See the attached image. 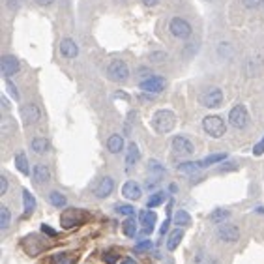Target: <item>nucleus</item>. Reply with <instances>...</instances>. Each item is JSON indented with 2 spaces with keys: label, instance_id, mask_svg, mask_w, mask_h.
<instances>
[{
  "label": "nucleus",
  "instance_id": "473e14b6",
  "mask_svg": "<svg viewBox=\"0 0 264 264\" xmlns=\"http://www.w3.org/2000/svg\"><path fill=\"white\" fill-rule=\"evenodd\" d=\"M10 221H12V214H10V208L8 206H0V231H6L10 227Z\"/></svg>",
  "mask_w": 264,
  "mask_h": 264
},
{
  "label": "nucleus",
  "instance_id": "c9c22d12",
  "mask_svg": "<svg viewBox=\"0 0 264 264\" xmlns=\"http://www.w3.org/2000/svg\"><path fill=\"white\" fill-rule=\"evenodd\" d=\"M167 58L165 53H161V51H154V53H150V62L152 64H160V62H163Z\"/></svg>",
  "mask_w": 264,
  "mask_h": 264
},
{
  "label": "nucleus",
  "instance_id": "8fccbe9b",
  "mask_svg": "<svg viewBox=\"0 0 264 264\" xmlns=\"http://www.w3.org/2000/svg\"><path fill=\"white\" fill-rule=\"evenodd\" d=\"M169 191H171V193H174V191H176V185L171 184V185H169Z\"/></svg>",
  "mask_w": 264,
  "mask_h": 264
},
{
  "label": "nucleus",
  "instance_id": "a18cd8bd",
  "mask_svg": "<svg viewBox=\"0 0 264 264\" xmlns=\"http://www.w3.org/2000/svg\"><path fill=\"white\" fill-rule=\"evenodd\" d=\"M34 2H36L37 6L45 8V6H51V4H53V2H55V0H34Z\"/></svg>",
  "mask_w": 264,
  "mask_h": 264
},
{
  "label": "nucleus",
  "instance_id": "0eeeda50",
  "mask_svg": "<svg viewBox=\"0 0 264 264\" xmlns=\"http://www.w3.org/2000/svg\"><path fill=\"white\" fill-rule=\"evenodd\" d=\"M249 122V115L244 105H234L231 112H229V124L236 129H244Z\"/></svg>",
  "mask_w": 264,
  "mask_h": 264
},
{
  "label": "nucleus",
  "instance_id": "a19ab883",
  "mask_svg": "<svg viewBox=\"0 0 264 264\" xmlns=\"http://www.w3.org/2000/svg\"><path fill=\"white\" fill-rule=\"evenodd\" d=\"M6 85H8V90H10V94L13 96V99H19V92H17V86L13 85L12 81L6 79Z\"/></svg>",
  "mask_w": 264,
  "mask_h": 264
},
{
  "label": "nucleus",
  "instance_id": "c85d7f7f",
  "mask_svg": "<svg viewBox=\"0 0 264 264\" xmlns=\"http://www.w3.org/2000/svg\"><path fill=\"white\" fill-rule=\"evenodd\" d=\"M165 191H156V193H152L150 195V199L146 201V208H158V206H161V204L165 203Z\"/></svg>",
  "mask_w": 264,
  "mask_h": 264
},
{
  "label": "nucleus",
  "instance_id": "37998d69",
  "mask_svg": "<svg viewBox=\"0 0 264 264\" xmlns=\"http://www.w3.org/2000/svg\"><path fill=\"white\" fill-rule=\"evenodd\" d=\"M6 191H8V178L2 174L0 176V195H6Z\"/></svg>",
  "mask_w": 264,
  "mask_h": 264
},
{
  "label": "nucleus",
  "instance_id": "20e7f679",
  "mask_svg": "<svg viewBox=\"0 0 264 264\" xmlns=\"http://www.w3.org/2000/svg\"><path fill=\"white\" fill-rule=\"evenodd\" d=\"M107 77H109V81H112V83H126V81L129 79L128 64L124 60H120V58L112 60L111 64H109V68H107Z\"/></svg>",
  "mask_w": 264,
  "mask_h": 264
},
{
  "label": "nucleus",
  "instance_id": "a878e982",
  "mask_svg": "<svg viewBox=\"0 0 264 264\" xmlns=\"http://www.w3.org/2000/svg\"><path fill=\"white\" fill-rule=\"evenodd\" d=\"M77 262V258H75V255H71V253H56V255H53L51 257V264H75Z\"/></svg>",
  "mask_w": 264,
  "mask_h": 264
},
{
  "label": "nucleus",
  "instance_id": "f704fd0d",
  "mask_svg": "<svg viewBox=\"0 0 264 264\" xmlns=\"http://www.w3.org/2000/svg\"><path fill=\"white\" fill-rule=\"evenodd\" d=\"M152 247H154V244L150 240H142L141 244H137L135 246V253H146V251H150Z\"/></svg>",
  "mask_w": 264,
  "mask_h": 264
},
{
  "label": "nucleus",
  "instance_id": "bb28decb",
  "mask_svg": "<svg viewBox=\"0 0 264 264\" xmlns=\"http://www.w3.org/2000/svg\"><path fill=\"white\" fill-rule=\"evenodd\" d=\"M49 203H51V206H55V208H64V206L68 204V199H66V195L60 193V191H51Z\"/></svg>",
  "mask_w": 264,
  "mask_h": 264
},
{
  "label": "nucleus",
  "instance_id": "b1692460",
  "mask_svg": "<svg viewBox=\"0 0 264 264\" xmlns=\"http://www.w3.org/2000/svg\"><path fill=\"white\" fill-rule=\"evenodd\" d=\"M172 223L176 225V227H190L191 225V217L190 214L185 212V210H176L174 212V215H172Z\"/></svg>",
  "mask_w": 264,
  "mask_h": 264
},
{
  "label": "nucleus",
  "instance_id": "ea45409f",
  "mask_svg": "<svg viewBox=\"0 0 264 264\" xmlns=\"http://www.w3.org/2000/svg\"><path fill=\"white\" fill-rule=\"evenodd\" d=\"M40 229H42V233H43V234H47V236H51V238H55L56 234H58V233L55 231V229L49 227V225H45V223H43V225H42Z\"/></svg>",
  "mask_w": 264,
  "mask_h": 264
},
{
  "label": "nucleus",
  "instance_id": "6e6552de",
  "mask_svg": "<svg viewBox=\"0 0 264 264\" xmlns=\"http://www.w3.org/2000/svg\"><path fill=\"white\" fill-rule=\"evenodd\" d=\"M139 88H141L142 92L148 94H160L165 88V79L160 77V75H150V77H146V79H142L139 83Z\"/></svg>",
  "mask_w": 264,
  "mask_h": 264
},
{
  "label": "nucleus",
  "instance_id": "2f4dec72",
  "mask_svg": "<svg viewBox=\"0 0 264 264\" xmlns=\"http://www.w3.org/2000/svg\"><path fill=\"white\" fill-rule=\"evenodd\" d=\"M199 169H201V163L199 161H184V163H180L178 165V171L184 172V174H195V172H199Z\"/></svg>",
  "mask_w": 264,
  "mask_h": 264
},
{
  "label": "nucleus",
  "instance_id": "4c0bfd02",
  "mask_svg": "<svg viewBox=\"0 0 264 264\" xmlns=\"http://www.w3.org/2000/svg\"><path fill=\"white\" fill-rule=\"evenodd\" d=\"M118 258H120V257H118L117 253H112V251H107V253L103 255V260H105L107 264H117Z\"/></svg>",
  "mask_w": 264,
  "mask_h": 264
},
{
  "label": "nucleus",
  "instance_id": "f3484780",
  "mask_svg": "<svg viewBox=\"0 0 264 264\" xmlns=\"http://www.w3.org/2000/svg\"><path fill=\"white\" fill-rule=\"evenodd\" d=\"M32 178H34V182H36L37 185L42 184H47L51 180V171L47 165H43V163H37L34 169H32Z\"/></svg>",
  "mask_w": 264,
  "mask_h": 264
},
{
  "label": "nucleus",
  "instance_id": "2eb2a0df",
  "mask_svg": "<svg viewBox=\"0 0 264 264\" xmlns=\"http://www.w3.org/2000/svg\"><path fill=\"white\" fill-rule=\"evenodd\" d=\"M139 221H141V225L144 227V233L150 234L154 231V227H156V221H158V214H156L152 208L142 210V212H139Z\"/></svg>",
  "mask_w": 264,
  "mask_h": 264
},
{
  "label": "nucleus",
  "instance_id": "49530a36",
  "mask_svg": "<svg viewBox=\"0 0 264 264\" xmlns=\"http://www.w3.org/2000/svg\"><path fill=\"white\" fill-rule=\"evenodd\" d=\"M160 0H142V4H146V6H156Z\"/></svg>",
  "mask_w": 264,
  "mask_h": 264
},
{
  "label": "nucleus",
  "instance_id": "39448f33",
  "mask_svg": "<svg viewBox=\"0 0 264 264\" xmlns=\"http://www.w3.org/2000/svg\"><path fill=\"white\" fill-rule=\"evenodd\" d=\"M169 30L174 37H178V40H187L191 36V25L185 21L184 17H172L171 23H169Z\"/></svg>",
  "mask_w": 264,
  "mask_h": 264
},
{
  "label": "nucleus",
  "instance_id": "412c9836",
  "mask_svg": "<svg viewBox=\"0 0 264 264\" xmlns=\"http://www.w3.org/2000/svg\"><path fill=\"white\" fill-rule=\"evenodd\" d=\"M23 206H25V217L34 214V210H36V199L32 195L28 190H23Z\"/></svg>",
  "mask_w": 264,
  "mask_h": 264
},
{
  "label": "nucleus",
  "instance_id": "7c9ffc66",
  "mask_svg": "<svg viewBox=\"0 0 264 264\" xmlns=\"http://www.w3.org/2000/svg\"><path fill=\"white\" fill-rule=\"evenodd\" d=\"M229 215H231V212L225 208H215L212 214H210V221L214 223H225L229 219Z\"/></svg>",
  "mask_w": 264,
  "mask_h": 264
},
{
  "label": "nucleus",
  "instance_id": "4be33fe9",
  "mask_svg": "<svg viewBox=\"0 0 264 264\" xmlns=\"http://www.w3.org/2000/svg\"><path fill=\"white\" fill-rule=\"evenodd\" d=\"M107 150L111 154H120L124 150V137L115 133V135L109 137V141H107Z\"/></svg>",
  "mask_w": 264,
  "mask_h": 264
},
{
  "label": "nucleus",
  "instance_id": "58836bf2",
  "mask_svg": "<svg viewBox=\"0 0 264 264\" xmlns=\"http://www.w3.org/2000/svg\"><path fill=\"white\" fill-rule=\"evenodd\" d=\"M253 154H255V156H262L264 154V137L257 142V144H255V146H253Z\"/></svg>",
  "mask_w": 264,
  "mask_h": 264
},
{
  "label": "nucleus",
  "instance_id": "393cba45",
  "mask_svg": "<svg viewBox=\"0 0 264 264\" xmlns=\"http://www.w3.org/2000/svg\"><path fill=\"white\" fill-rule=\"evenodd\" d=\"M148 172H150V176H154V180L158 182V180L165 174V167L161 165L160 161H156V160H150L148 161Z\"/></svg>",
  "mask_w": 264,
  "mask_h": 264
},
{
  "label": "nucleus",
  "instance_id": "f8f14e48",
  "mask_svg": "<svg viewBox=\"0 0 264 264\" xmlns=\"http://www.w3.org/2000/svg\"><path fill=\"white\" fill-rule=\"evenodd\" d=\"M171 146H172V152L180 154V156H191V154H193V150H195L190 139H187V137H184V135L172 137Z\"/></svg>",
  "mask_w": 264,
  "mask_h": 264
},
{
  "label": "nucleus",
  "instance_id": "4468645a",
  "mask_svg": "<svg viewBox=\"0 0 264 264\" xmlns=\"http://www.w3.org/2000/svg\"><path fill=\"white\" fill-rule=\"evenodd\" d=\"M122 195L124 199H128V201H139L142 197V187L137 184L135 180H128V182L122 185Z\"/></svg>",
  "mask_w": 264,
  "mask_h": 264
},
{
  "label": "nucleus",
  "instance_id": "9d476101",
  "mask_svg": "<svg viewBox=\"0 0 264 264\" xmlns=\"http://www.w3.org/2000/svg\"><path fill=\"white\" fill-rule=\"evenodd\" d=\"M21 118L26 126H32V124H37L42 120V109L37 107L36 103H26L21 107Z\"/></svg>",
  "mask_w": 264,
  "mask_h": 264
},
{
  "label": "nucleus",
  "instance_id": "de8ad7c7",
  "mask_svg": "<svg viewBox=\"0 0 264 264\" xmlns=\"http://www.w3.org/2000/svg\"><path fill=\"white\" fill-rule=\"evenodd\" d=\"M120 264H137V260H135V258H124Z\"/></svg>",
  "mask_w": 264,
  "mask_h": 264
},
{
  "label": "nucleus",
  "instance_id": "aec40b11",
  "mask_svg": "<svg viewBox=\"0 0 264 264\" xmlns=\"http://www.w3.org/2000/svg\"><path fill=\"white\" fill-rule=\"evenodd\" d=\"M30 148H32V152H36L42 156V154L49 152L51 142H49V139H45V137H36V139H32Z\"/></svg>",
  "mask_w": 264,
  "mask_h": 264
},
{
  "label": "nucleus",
  "instance_id": "a211bd4d",
  "mask_svg": "<svg viewBox=\"0 0 264 264\" xmlns=\"http://www.w3.org/2000/svg\"><path fill=\"white\" fill-rule=\"evenodd\" d=\"M13 161H15V169H17L21 174H25V176H28V174H30V165H28V160H26V154L25 152H17V154H15Z\"/></svg>",
  "mask_w": 264,
  "mask_h": 264
},
{
  "label": "nucleus",
  "instance_id": "c03bdc74",
  "mask_svg": "<svg viewBox=\"0 0 264 264\" xmlns=\"http://www.w3.org/2000/svg\"><path fill=\"white\" fill-rule=\"evenodd\" d=\"M169 225H171V219H165V221H163V225H161V229H160L161 236H165V233L169 231Z\"/></svg>",
  "mask_w": 264,
  "mask_h": 264
},
{
  "label": "nucleus",
  "instance_id": "7ed1b4c3",
  "mask_svg": "<svg viewBox=\"0 0 264 264\" xmlns=\"http://www.w3.org/2000/svg\"><path fill=\"white\" fill-rule=\"evenodd\" d=\"M86 221V212L79 208H66L60 214V227L69 231V229H75L77 225Z\"/></svg>",
  "mask_w": 264,
  "mask_h": 264
},
{
  "label": "nucleus",
  "instance_id": "9b49d317",
  "mask_svg": "<svg viewBox=\"0 0 264 264\" xmlns=\"http://www.w3.org/2000/svg\"><path fill=\"white\" fill-rule=\"evenodd\" d=\"M217 238L225 242V244H234V242H238L240 240V229L236 225H227V223H223L219 225L217 229Z\"/></svg>",
  "mask_w": 264,
  "mask_h": 264
},
{
  "label": "nucleus",
  "instance_id": "6ab92c4d",
  "mask_svg": "<svg viewBox=\"0 0 264 264\" xmlns=\"http://www.w3.org/2000/svg\"><path fill=\"white\" fill-rule=\"evenodd\" d=\"M182 238H184V229L182 227L174 229V231L169 234V240H167V249H169V251H174V249L180 246Z\"/></svg>",
  "mask_w": 264,
  "mask_h": 264
},
{
  "label": "nucleus",
  "instance_id": "ddd939ff",
  "mask_svg": "<svg viewBox=\"0 0 264 264\" xmlns=\"http://www.w3.org/2000/svg\"><path fill=\"white\" fill-rule=\"evenodd\" d=\"M112 191H115V180L111 176H103L96 184V187H94V195L98 197V199H107Z\"/></svg>",
  "mask_w": 264,
  "mask_h": 264
},
{
  "label": "nucleus",
  "instance_id": "e433bc0d",
  "mask_svg": "<svg viewBox=\"0 0 264 264\" xmlns=\"http://www.w3.org/2000/svg\"><path fill=\"white\" fill-rule=\"evenodd\" d=\"M262 2L264 0H242V4H244L247 10H255V8H258Z\"/></svg>",
  "mask_w": 264,
  "mask_h": 264
},
{
  "label": "nucleus",
  "instance_id": "c756f323",
  "mask_svg": "<svg viewBox=\"0 0 264 264\" xmlns=\"http://www.w3.org/2000/svg\"><path fill=\"white\" fill-rule=\"evenodd\" d=\"M225 160H227V154L219 152V154H212V156H208V158H204V160H201L199 163H201V167H210V165H215V163L225 161Z\"/></svg>",
  "mask_w": 264,
  "mask_h": 264
},
{
  "label": "nucleus",
  "instance_id": "72a5a7b5",
  "mask_svg": "<svg viewBox=\"0 0 264 264\" xmlns=\"http://www.w3.org/2000/svg\"><path fill=\"white\" fill-rule=\"evenodd\" d=\"M115 210H117V214L126 215V217H129V215L135 214V208H133L131 204H117V206H115Z\"/></svg>",
  "mask_w": 264,
  "mask_h": 264
},
{
  "label": "nucleus",
  "instance_id": "1a4fd4ad",
  "mask_svg": "<svg viewBox=\"0 0 264 264\" xmlns=\"http://www.w3.org/2000/svg\"><path fill=\"white\" fill-rule=\"evenodd\" d=\"M19 69H21L19 58H15L13 55L2 56V60H0V71L4 75V79H10V77H13L15 73H19Z\"/></svg>",
  "mask_w": 264,
  "mask_h": 264
},
{
  "label": "nucleus",
  "instance_id": "cd10ccee",
  "mask_svg": "<svg viewBox=\"0 0 264 264\" xmlns=\"http://www.w3.org/2000/svg\"><path fill=\"white\" fill-rule=\"evenodd\" d=\"M122 233L124 236H128V238H133L137 234V221L133 219V215H129L128 219L122 223Z\"/></svg>",
  "mask_w": 264,
  "mask_h": 264
},
{
  "label": "nucleus",
  "instance_id": "dca6fc26",
  "mask_svg": "<svg viewBox=\"0 0 264 264\" xmlns=\"http://www.w3.org/2000/svg\"><path fill=\"white\" fill-rule=\"evenodd\" d=\"M60 55L64 56V58H68V60H73L75 56L79 55V47H77L75 40H71V37L62 40L60 42Z\"/></svg>",
  "mask_w": 264,
  "mask_h": 264
},
{
  "label": "nucleus",
  "instance_id": "f257e3e1",
  "mask_svg": "<svg viewBox=\"0 0 264 264\" xmlns=\"http://www.w3.org/2000/svg\"><path fill=\"white\" fill-rule=\"evenodd\" d=\"M152 129L160 135H165L169 131H172V128L176 126V117L174 112L169 111V109H161L152 117Z\"/></svg>",
  "mask_w": 264,
  "mask_h": 264
},
{
  "label": "nucleus",
  "instance_id": "09e8293b",
  "mask_svg": "<svg viewBox=\"0 0 264 264\" xmlns=\"http://www.w3.org/2000/svg\"><path fill=\"white\" fill-rule=\"evenodd\" d=\"M2 107H4V109L8 111V99L6 98H2Z\"/></svg>",
  "mask_w": 264,
  "mask_h": 264
},
{
  "label": "nucleus",
  "instance_id": "79ce46f5",
  "mask_svg": "<svg viewBox=\"0 0 264 264\" xmlns=\"http://www.w3.org/2000/svg\"><path fill=\"white\" fill-rule=\"evenodd\" d=\"M23 4V0H8V8L12 10V12H17L19 8Z\"/></svg>",
  "mask_w": 264,
  "mask_h": 264
},
{
  "label": "nucleus",
  "instance_id": "5701e85b",
  "mask_svg": "<svg viewBox=\"0 0 264 264\" xmlns=\"http://www.w3.org/2000/svg\"><path fill=\"white\" fill-rule=\"evenodd\" d=\"M139 158H141V152H139V146H137L135 142H131L128 146V152H126V167H133L139 161Z\"/></svg>",
  "mask_w": 264,
  "mask_h": 264
},
{
  "label": "nucleus",
  "instance_id": "f03ea898",
  "mask_svg": "<svg viewBox=\"0 0 264 264\" xmlns=\"http://www.w3.org/2000/svg\"><path fill=\"white\" fill-rule=\"evenodd\" d=\"M203 129L206 131V135H210L212 139H219V137L225 135L227 131V126H225V120L217 115H208L204 117L203 120Z\"/></svg>",
  "mask_w": 264,
  "mask_h": 264
},
{
  "label": "nucleus",
  "instance_id": "423d86ee",
  "mask_svg": "<svg viewBox=\"0 0 264 264\" xmlns=\"http://www.w3.org/2000/svg\"><path fill=\"white\" fill-rule=\"evenodd\" d=\"M201 103H203L204 107H208V109H217V107L223 103L221 88H217V86L206 88V90L201 94Z\"/></svg>",
  "mask_w": 264,
  "mask_h": 264
}]
</instances>
